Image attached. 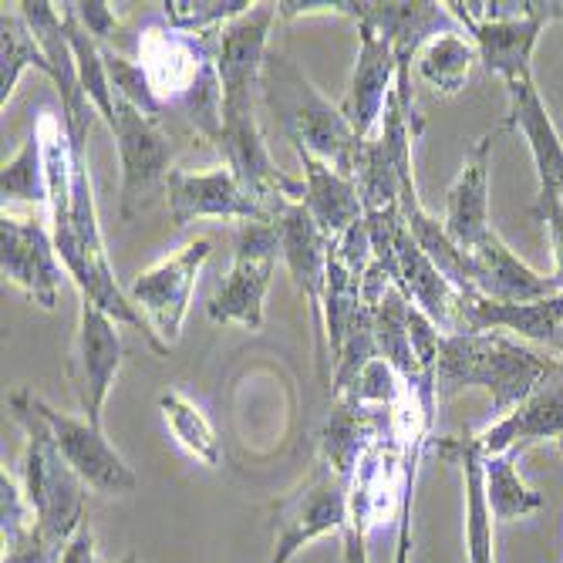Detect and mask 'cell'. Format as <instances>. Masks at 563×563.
I'll list each match as a JSON object with an SVG mask.
<instances>
[{"instance_id": "obj_1", "label": "cell", "mask_w": 563, "mask_h": 563, "mask_svg": "<svg viewBox=\"0 0 563 563\" xmlns=\"http://www.w3.org/2000/svg\"><path fill=\"white\" fill-rule=\"evenodd\" d=\"M556 357L506 331H466L442 334L439 347V401H449L463 388H483L493 398V422L520 408L543 382Z\"/></svg>"}, {"instance_id": "obj_2", "label": "cell", "mask_w": 563, "mask_h": 563, "mask_svg": "<svg viewBox=\"0 0 563 563\" xmlns=\"http://www.w3.org/2000/svg\"><path fill=\"white\" fill-rule=\"evenodd\" d=\"M139 65L156 88L166 115L179 112L189 129L213 139L223 129V85L217 71V31L213 34H183L169 24L152 21L139 34Z\"/></svg>"}, {"instance_id": "obj_3", "label": "cell", "mask_w": 563, "mask_h": 563, "mask_svg": "<svg viewBox=\"0 0 563 563\" xmlns=\"http://www.w3.org/2000/svg\"><path fill=\"white\" fill-rule=\"evenodd\" d=\"M261 98L267 112L274 115L280 135L294 148L311 152L314 159L354 179L365 139H357L341 106H331L284 51H271L267 55L261 75Z\"/></svg>"}, {"instance_id": "obj_4", "label": "cell", "mask_w": 563, "mask_h": 563, "mask_svg": "<svg viewBox=\"0 0 563 563\" xmlns=\"http://www.w3.org/2000/svg\"><path fill=\"white\" fill-rule=\"evenodd\" d=\"M8 408H11V419L27 435L21 473H24V496L37 514V527L47 537H55L58 543H71V537L88 523L85 520L88 486L78 479V473L62 455L55 435H51V426L44 422L37 408V395L31 388L11 391Z\"/></svg>"}, {"instance_id": "obj_5", "label": "cell", "mask_w": 563, "mask_h": 563, "mask_svg": "<svg viewBox=\"0 0 563 563\" xmlns=\"http://www.w3.org/2000/svg\"><path fill=\"white\" fill-rule=\"evenodd\" d=\"M445 8L476 44L479 65L503 78V85L533 75L530 62L540 31L563 21V4L556 0H449Z\"/></svg>"}, {"instance_id": "obj_6", "label": "cell", "mask_w": 563, "mask_h": 563, "mask_svg": "<svg viewBox=\"0 0 563 563\" xmlns=\"http://www.w3.org/2000/svg\"><path fill=\"white\" fill-rule=\"evenodd\" d=\"M347 479H341L324 459L307 473L290 493L274 499L271 506V560L267 563H290L300 547L318 537L341 533L351 523V499Z\"/></svg>"}, {"instance_id": "obj_7", "label": "cell", "mask_w": 563, "mask_h": 563, "mask_svg": "<svg viewBox=\"0 0 563 563\" xmlns=\"http://www.w3.org/2000/svg\"><path fill=\"white\" fill-rule=\"evenodd\" d=\"M277 261H284L277 223H240L233 264L207 303L210 321L236 324L243 331H261L264 300H267L271 277L277 271Z\"/></svg>"}, {"instance_id": "obj_8", "label": "cell", "mask_w": 563, "mask_h": 563, "mask_svg": "<svg viewBox=\"0 0 563 563\" xmlns=\"http://www.w3.org/2000/svg\"><path fill=\"white\" fill-rule=\"evenodd\" d=\"M109 129L115 135L119 166H122V189H119L122 220H135L156 202V196H166L176 139L163 129V122L145 119L119 95H115V119Z\"/></svg>"}, {"instance_id": "obj_9", "label": "cell", "mask_w": 563, "mask_h": 563, "mask_svg": "<svg viewBox=\"0 0 563 563\" xmlns=\"http://www.w3.org/2000/svg\"><path fill=\"white\" fill-rule=\"evenodd\" d=\"M213 243L207 236L189 240L183 250L169 253L166 261H159L156 267L142 271L132 287L129 297L142 311V318L148 321V328L156 331V338L173 351V344L179 341L183 321L189 314L192 303V290H196V277L202 271V264L210 261Z\"/></svg>"}, {"instance_id": "obj_10", "label": "cell", "mask_w": 563, "mask_h": 563, "mask_svg": "<svg viewBox=\"0 0 563 563\" xmlns=\"http://www.w3.org/2000/svg\"><path fill=\"white\" fill-rule=\"evenodd\" d=\"M277 4H253L243 18L217 31V71L223 85V119L253 115V91L271 55Z\"/></svg>"}, {"instance_id": "obj_11", "label": "cell", "mask_w": 563, "mask_h": 563, "mask_svg": "<svg viewBox=\"0 0 563 563\" xmlns=\"http://www.w3.org/2000/svg\"><path fill=\"white\" fill-rule=\"evenodd\" d=\"M122 362L125 344L119 334V321L101 311L98 303L81 300L78 334L68 357V378L78 395L81 419H88L91 426H101V408H106V398L122 372Z\"/></svg>"}, {"instance_id": "obj_12", "label": "cell", "mask_w": 563, "mask_h": 563, "mask_svg": "<svg viewBox=\"0 0 563 563\" xmlns=\"http://www.w3.org/2000/svg\"><path fill=\"white\" fill-rule=\"evenodd\" d=\"M213 148L220 152L223 166L236 176L243 192L257 202V207H264L274 217V223L284 213V207L303 202V183H297L277 169L257 115L223 119V129L213 139Z\"/></svg>"}, {"instance_id": "obj_13", "label": "cell", "mask_w": 563, "mask_h": 563, "mask_svg": "<svg viewBox=\"0 0 563 563\" xmlns=\"http://www.w3.org/2000/svg\"><path fill=\"white\" fill-rule=\"evenodd\" d=\"M0 267H4V280L21 287L44 311L58 303L68 277L51 227L37 217H21L11 207L0 213Z\"/></svg>"}, {"instance_id": "obj_14", "label": "cell", "mask_w": 563, "mask_h": 563, "mask_svg": "<svg viewBox=\"0 0 563 563\" xmlns=\"http://www.w3.org/2000/svg\"><path fill=\"white\" fill-rule=\"evenodd\" d=\"M18 11L24 14L27 27L34 31L44 58L51 65L47 78L55 81V88L62 95V122H65V132L71 139V152L81 159V156H88L85 142H88V132H91V122H95L98 112L91 109V101H88V95L81 88L65 14H58L55 4H47V0H24V4H18Z\"/></svg>"}, {"instance_id": "obj_15", "label": "cell", "mask_w": 563, "mask_h": 563, "mask_svg": "<svg viewBox=\"0 0 563 563\" xmlns=\"http://www.w3.org/2000/svg\"><path fill=\"white\" fill-rule=\"evenodd\" d=\"M280 233V253L284 264L303 294L307 307H311V324H314V344H318V375L324 391L331 395V372H328V351H324V287H328V257H331V240L318 230L311 213L303 210V202H290L277 217Z\"/></svg>"}, {"instance_id": "obj_16", "label": "cell", "mask_w": 563, "mask_h": 563, "mask_svg": "<svg viewBox=\"0 0 563 563\" xmlns=\"http://www.w3.org/2000/svg\"><path fill=\"white\" fill-rule=\"evenodd\" d=\"M37 408H41L44 422L51 426V435H55L62 455L68 459V466L78 473V479L85 486H91L95 493H106V496L135 493L139 476L115 452V445L106 439V429L91 426L88 419H75V416L58 412V408L47 405L41 395H37Z\"/></svg>"}, {"instance_id": "obj_17", "label": "cell", "mask_w": 563, "mask_h": 563, "mask_svg": "<svg viewBox=\"0 0 563 563\" xmlns=\"http://www.w3.org/2000/svg\"><path fill=\"white\" fill-rule=\"evenodd\" d=\"M166 207L173 217V227L183 230L192 220H240V223H274V217L257 207L236 176L227 166L207 169V173H183L173 169L166 183Z\"/></svg>"}, {"instance_id": "obj_18", "label": "cell", "mask_w": 563, "mask_h": 563, "mask_svg": "<svg viewBox=\"0 0 563 563\" xmlns=\"http://www.w3.org/2000/svg\"><path fill=\"white\" fill-rule=\"evenodd\" d=\"M344 18L368 24L385 41H391L398 71H412V62L429 41L463 31L445 4H429V0H416V4H398V0H357L354 4V0H344Z\"/></svg>"}, {"instance_id": "obj_19", "label": "cell", "mask_w": 563, "mask_h": 563, "mask_svg": "<svg viewBox=\"0 0 563 563\" xmlns=\"http://www.w3.org/2000/svg\"><path fill=\"white\" fill-rule=\"evenodd\" d=\"M398 81V62L395 47L385 41L375 27L357 24V55H354V71L351 85L341 98V112L357 132V139H372L385 119L388 98Z\"/></svg>"}, {"instance_id": "obj_20", "label": "cell", "mask_w": 563, "mask_h": 563, "mask_svg": "<svg viewBox=\"0 0 563 563\" xmlns=\"http://www.w3.org/2000/svg\"><path fill=\"white\" fill-rule=\"evenodd\" d=\"M391 284L405 294L408 303H416L442 334L463 331L466 294L429 261V253L416 243L412 233H408L405 220L395 236V280Z\"/></svg>"}, {"instance_id": "obj_21", "label": "cell", "mask_w": 563, "mask_h": 563, "mask_svg": "<svg viewBox=\"0 0 563 563\" xmlns=\"http://www.w3.org/2000/svg\"><path fill=\"white\" fill-rule=\"evenodd\" d=\"M503 132L493 129L486 132L463 159V169L452 179L449 192H445V213H442V227L449 233V240L463 250L473 253L489 233V166H493V145Z\"/></svg>"}, {"instance_id": "obj_22", "label": "cell", "mask_w": 563, "mask_h": 563, "mask_svg": "<svg viewBox=\"0 0 563 563\" xmlns=\"http://www.w3.org/2000/svg\"><path fill=\"white\" fill-rule=\"evenodd\" d=\"M543 439H563V362L560 357L520 408H514L509 416L476 432L483 455L523 452L527 445L543 442Z\"/></svg>"}, {"instance_id": "obj_23", "label": "cell", "mask_w": 563, "mask_h": 563, "mask_svg": "<svg viewBox=\"0 0 563 563\" xmlns=\"http://www.w3.org/2000/svg\"><path fill=\"white\" fill-rule=\"evenodd\" d=\"M506 95H509V109L496 129L503 135L506 132L523 135L530 156H533L540 192H560L563 196V142H560V132H556L547 106H543L533 75L509 81Z\"/></svg>"}, {"instance_id": "obj_24", "label": "cell", "mask_w": 563, "mask_h": 563, "mask_svg": "<svg viewBox=\"0 0 563 563\" xmlns=\"http://www.w3.org/2000/svg\"><path fill=\"white\" fill-rule=\"evenodd\" d=\"M395 432V408L357 405L347 398L331 401V419L318 435V459L351 483L362 455L385 435Z\"/></svg>"}, {"instance_id": "obj_25", "label": "cell", "mask_w": 563, "mask_h": 563, "mask_svg": "<svg viewBox=\"0 0 563 563\" xmlns=\"http://www.w3.org/2000/svg\"><path fill=\"white\" fill-rule=\"evenodd\" d=\"M442 463H452L463 470V489H466V553L470 563H496V530H493V509L486 496V455L476 442V435H445L432 439L429 449Z\"/></svg>"}, {"instance_id": "obj_26", "label": "cell", "mask_w": 563, "mask_h": 563, "mask_svg": "<svg viewBox=\"0 0 563 563\" xmlns=\"http://www.w3.org/2000/svg\"><path fill=\"white\" fill-rule=\"evenodd\" d=\"M470 264H473V294L496 303H533L560 294L553 277L537 274L530 264H523L496 230L470 253Z\"/></svg>"}, {"instance_id": "obj_27", "label": "cell", "mask_w": 563, "mask_h": 563, "mask_svg": "<svg viewBox=\"0 0 563 563\" xmlns=\"http://www.w3.org/2000/svg\"><path fill=\"white\" fill-rule=\"evenodd\" d=\"M294 152L303 169V210L311 213L318 230L334 243L354 223L365 220L362 189H357L354 179H347L338 169H331L328 163L314 159L311 152H303V148H294Z\"/></svg>"}, {"instance_id": "obj_28", "label": "cell", "mask_w": 563, "mask_h": 563, "mask_svg": "<svg viewBox=\"0 0 563 563\" xmlns=\"http://www.w3.org/2000/svg\"><path fill=\"white\" fill-rule=\"evenodd\" d=\"M416 62H419V78L435 95L452 98L473 78V68L479 65V51L470 37H463V31H455V34H442L429 41Z\"/></svg>"}, {"instance_id": "obj_29", "label": "cell", "mask_w": 563, "mask_h": 563, "mask_svg": "<svg viewBox=\"0 0 563 563\" xmlns=\"http://www.w3.org/2000/svg\"><path fill=\"white\" fill-rule=\"evenodd\" d=\"M159 408H163V419H166L173 439L196 459V463H202V466H220L223 463L220 435H217L210 416L202 412L192 398H186L183 391H166L159 398Z\"/></svg>"}, {"instance_id": "obj_30", "label": "cell", "mask_w": 563, "mask_h": 563, "mask_svg": "<svg viewBox=\"0 0 563 563\" xmlns=\"http://www.w3.org/2000/svg\"><path fill=\"white\" fill-rule=\"evenodd\" d=\"M27 68L51 75V65L44 58L34 31L27 27L24 14L18 11V4L11 11L4 4V11H0V98H4V106H8V98L14 95V88Z\"/></svg>"}, {"instance_id": "obj_31", "label": "cell", "mask_w": 563, "mask_h": 563, "mask_svg": "<svg viewBox=\"0 0 563 563\" xmlns=\"http://www.w3.org/2000/svg\"><path fill=\"white\" fill-rule=\"evenodd\" d=\"M517 455L520 452H503V455H486V496L493 520H523L537 509H543V496L530 489L520 473H517Z\"/></svg>"}, {"instance_id": "obj_32", "label": "cell", "mask_w": 563, "mask_h": 563, "mask_svg": "<svg viewBox=\"0 0 563 563\" xmlns=\"http://www.w3.org/2000/svg\"><path fill=\"white\" fill-rule=\"evenodd\" d=\"M0 196H4V207H11V202H44L47 207V163L44 139L37 129L24 139L14 159H8L0 169Z\"/></svg>"}, {"instance_id": "obj_33", "label": "cell", "mask_w": 563, "mask_h": 563, "mask_svg": "<svg viewBox=\"0 0 563 563\" xmlns=\"http://www.w3.org/2000/svg\"><path fill=\"white\" fill-rule=\"evenodd\" d=\"M101 58H106V68H109V81L115 88L119 98H125L132 109H139L145 119L152 122H166V109L163 101L156 95V88H152L145 68L139 65V58H129L122 55V51H115L112 44L101 47Z\"/></svg>"}, {"instance_id": "obj_34", "label": "cell", "mask_w": 563, "mask_h": 563, "mask_svg": "<svg viewBox=\"0 0 563 563\" xmlns=\"http://www.w3.org/2000/svg\"><path fill=\"white\" fill-rule=\"evenodd\" d=\"M250 8H253L250 0H166L163 14L173 31L199 37L227 27L230 21L243 18Z\"/></svg>"}, {"instance_id": "obj_35", "label": "cell", "mask_w": 563, "mask_h": 563, "mask_svg": "<svg viewBox=\"0 0 563 563\" xmlns=\"http://www.w3.org/2000/svg\"><path fill=\"white\" fill-rule=\"evenodd\" d=\"M338 398H347L357 405H378V408H405V405L416 401V395L408 391L401 375L385 362V357H372V362L357 372V378Z\"/></svg>"}, {"instance_id": "obj_36", "label": "cell", "mask_w": 563, "mask_h": 563, "mask_svg": "<svg viewBox=\"0 0 563 563\" xmlns=\"http://www.w3.org/2000/svg\"><path fill=\"white\" fill-rule=\"evenodd\" d=\"M37 530V514L24 496V486L14 483V476L0 473V533H4V553L24 547Z\"/></svg>"}, {"instance_id": "obj_37", "label": "cell", "mask_w": 563, "mask_h": 563, "mask_svg": "<svg viewBox=\"0 0 563 563\" xmlns=\"http://www.w3.org/2000/svg\"><path fill=\"white\" fill-rule=\"evenodd\" d=\"M533 220L543 223L547 236H550V250H553V284L556 290H563V196L560 192H537L533 202Z\"/></svg>"}, {"instance_id": "obj_38", "label": "cell", "mask_w": 563, "mask_h": 563, "mask_svg": "<svg viewBox=\"0 0 563 563\" xmlns=\"http://www.w3.org/2000/svg\"><path fill=\"white\" fill-rule=\"evenodd\" d=\"M68 8V14L101 44L106 47L109 44V37L119 31V18H115V11L109 8V4H101V0H88V4H65Z\"/></svg>"}, {"instance_id": "obj_39", "label": "cell", "mask_w": 563, "mask_h": 563, "mask_svg": "<svg viewBox=\"0 0 563 563\" xmlns=\"http://www.w3.org/2000/svg\"><path fill=\"white\" fill-rule=\"evenodd\" d=\"M62 563H98L95 533H91V527H88V523L71 537V543H68V550H65Z\"/></svg>"}, {"instance_id": "obj_40", "label": "cell", "mask_w": 563, "mask_h": 563, "mask_svg": "<svg viewBox=\"0 0 563 563\" xmlns=\"http://www.w3.org/2000/svg\"><path fill=\"white\" fill-rule=\"evenodd\" d=\"M365 537L368 533H362V530H357V527H344L341 530V543H344V563H368V547H365Z\"/></svg>"}, {"instance_id": "obj_41", "label": "cell", "mask_w": 563, "mask_h": 563, "mask_svg": "<svg viewBox=\"0 0 563 563\" xmlns=\"http://www.w3.org/2000/svg\"><path fill=\"white\" fill-rule=\"evenodd\" d=\"M553 357H560V362H563V324L556 328V334H553V341H550V347H547Z\"/></svg>"}, {"instance_id": "obj_42", "label": "cell", "mask_w": 563, "mask_h": 563, "mask_svg": "<svg viewBox=\"0 0 563 563\" xmlns=\"http://www.w3.org/2000/svg\"><path fill=\"white\" fill-rule=\"evenodd\" d=\"M122 563H139V560H135V556H132V553H129V556H125V560H122Z\"/></svg>"}]
</instances>
